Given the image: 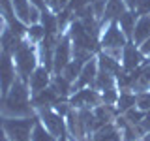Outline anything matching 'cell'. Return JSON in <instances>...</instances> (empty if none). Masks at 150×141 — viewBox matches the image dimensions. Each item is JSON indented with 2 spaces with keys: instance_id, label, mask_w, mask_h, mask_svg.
Returning a JSON list of instances; mask_svg holds the SVG:
<instances>
[{
  "instance_id": "obj_4",
  "label": "cell",
  "mask_w": 150,
  "mask_h": 141,
  "mask_svg": "<svg viewBox=\"0 0 150 141\" xmlns=\"http://www.w3.org/2000/svg\"><path fill=\"white\" fill-rule=\"evenodd\" d=\"M36 45H30L28 41H23L19 45V49L15 51L13 58H15V68H17V75L23 81H28L30 73L40 66V56H38Z\"/></svg>"
},
{
  "instance_id": "obj_26",
  "label": "cell",
  "mask_w": 150,
  "mask_h": 141,
  "mask_svg": "<svg viewBox=\"0 0 150 141\" xmlns=\"http://www.w3.org/2000/svg\"><path fill=\"white\" fill-rule=\"evenodd\" d=\"M30 4H32V6H36L40 11H43V9L47 8L45 6V0H30Z\"/></svg>"
},
{
  "instance_id": "obj_18",
  "label": "cell",
  "mask_w": 150,
  "mask_h": 141,
  "mask_svg": "<svg viewBox=\"0 0 150 141\" xmlns=\"http://www.w3.org/2000/svg\"><path fill=\"white\" fill-rule=\"evenodd\" d=\"M83 64H84V60H79V58H71L68 62V66L64 68V72H62V75L66 79H68L69 83H75L77 81V77H79V73H81V70H83Z\"/></svg>"
},
{
  "instance_id": "obj_28",
  "label": "cell",
  "mask_w": 150,
  "mask_h": 141,
  "mask_svg": "<svg viewBox=\"0 0 150 141\" xmlns=\"http://www.w3.org/2000/svg\"><path fill=\"white\" fill-rule=\"evenodd\" d=\"M0 141H9V137H8V135H6V134H4V130H2V132H0Z\"/></svg>"
},
{
  "instance_id": "obj_12",
  "label": "cell",
  "mask_w": 150,
  "mask_h": 141,
  "mask_svg": "<svg viewBox=\"0 0 150 141\" xmlns=\"http://www.w3.org/2000/svg\"><path fill=\"white\" fill-rule=\"evenodd\" d=\"M86 141H122V135L115 122H109V124L98 128L96 132H92Z\"/></svg>"
},
{
  "instance_id": "obj_15",
  "label": "cell",
  "mask_w": 150,
  "mask_h": 141,
  "mask_svg": "<svg viewBox=\"0 0 150 141\" xmlns=\"http://www.w3.org/2000/svg\"><path fill=\"white\" fill-rule=\"evenodd\" d=\"M139 15L133 11V9H128V11L124 13V15H120L116 21H118V26L120 30L124 32V36L128 38V40H131V34H133V28H135V23H137Z\"/></svg>"
},
{
  "instance_id": "obj_7",
  "label": "cell",
  "mask_w": 150,
  "mask_h": 141,
  "mask_svg": "<svg viewBox=\"0 0 150 141\" xmlns=\"http://www.w3.org/2000/svg\"><path fill=\"white\" fill-rule=\"evenodd\" d=\"M38 120L45 126L56 139L60 135L66 134V120L62 115H58L53 107H43V109H38Z\"/></svg>"
},
{
  "instance_id": "obj_25",
  "label": "cell",
  "mask_w": 150,
  "mask_h": 141,
  "mask_svg": "<svg viewBox=\"0 0 150 141\" xmlns=\"http://www.w3.org/2000/svg\"><path fill=\"white\" fill-rule=\"evenodd\" d=\"M139 49H141V53L146 56V58H150V38H148L146 41H144V43H141V45H139Z\"/></svg>"
},
{
  "instance_id": "obj_16",
  "label": "cell",
  "mask_w": 150,
  "mask_h": 141,
  "mask_svg": "<svg viewBox=\"0 0 150 141\" xmlns=\"http://www.w3.org/2000/svg\"><path fill=\"white\" fill-rule=\"evenodd\" d=\"M25 38H26V41L30 45H40L41 41L45 40V28H43V25H41V23H32V25H28Z\"/></svg>"
},
{
  "instance_id": "obj_21",
  "label": "cell",
  "mask_w": 150,
  "mask_h": 141,
  "mask_svg": "<svg viewBox=\"0 0 150 141\" xmlns=\"http://www.w3.org/2000/svg\"><path fill=\"white\" fill-rule=\"evenodd\" d=\"M0 13L6 17L8 25H13L15 21H19V19H15V15H13V4H11V0H0Z\"/></svg>"
},
{
  "instance_id": "obj_14",
  "label": "cell",
  "mask_w": 150,
  "mask_h": 141,
  "mask_svg": "<svg viewBox=\"0 0 150 141\" xmlns=\"http://www.w3.org/2000/svg\"><path fill=\"white\" fill-rule=\"evenodd\" d=\"M128 11V6H126L124 0H105V9H103V23L107 21H116L120 15Z\"/></svg>"
},
{
  "instance_id": "obj_13",
  "label": "cell",
  "mask_w": 150,
  "mask_h": 141,
  "mask_svg": "<svg viewBox=\"0 0 150 141\" xmlns=\"http://www.w3.org/2000/svg\"><path fill=\"white\" fill-rule=\"evenodd\" d=\"M150 38V15H141L135 23V28H133V34H131V41L135 45H141L144 43Z\"/></svg>"
},
{
  "instance_id": "obj_27",
  "label": "cell",
  "mask_w": 150,
  "mask_h": 141,
  "mask_svg": "<svg viewBox=\"0 0 150 141\" xmlns=\"http://www.w3.org/2000/svg\"><path fill=\"white\" fill-rule=\"evenodd\" d=\"M139 141H150V132H146L144 135H141V139Z\"/></svg>"
},
{
  "instance_id": "obj_23",
  "label": "cell",
  "mask_w": 150,
  "mask_h": 141,
  "mask_svg": "<svg viewBox=\"0 0 150 141\" xmlns=\"http://www.w3.org/2000/svg\"><path fill=\"white\" fill-rule=\"evenodd\" d=\"M135 13L141 17V15H150V0H139L137 8L133 9Z\"/></svg>"
},
{
  "instance_id": "obj_11",
  "label": "cell",
  "mask_w": 150,
  "mask_h": 141,
  "mask_svg": "<svg viewBox=\"0 0 150 141\" xmlns=\"http://www.w3.org/2000/svg\"><path fill=\"white\" fill-rule=\"evenodd\" d=\"M51 75H53V72L51 70H47L45 66H38V68L34 70V72L30 73V77H28V88H30V94H36L40 90H43V88H47L51 85Z\"/></svg>"
},
{
  "instance_id": "obj_1",
  "label": "cell",
  "mask_w": 150,
  "mask_h": 141,
  "mask_svg": "<svg viewBox=\"0 0 150 141\" xmlns=\"http://www.w3.org/2000/svg\"><path fill=\"white\" fill-rule=\"evenodd\" d=\"M0 111L8 117H34V105H32V96L26 81H23L21 77L15 79L11 88L4 94Z\"/></svg>"
},
{
  "instance_id": "obj_10",
  "label": "cell",
  "mask_w": 150,
  "mask_h": 141,
  "mask_svg": "<svg viewBox=\"0 0 150 141\" xmlns=\"http://www.w3.org/2000/svg\"><path fill=\"white\" fill-rule=\"evenodd\" d=\"M96 75H98V58L94 55L83 64L81 73H79L77 81L73 83V90H79V88H84V87H94Z\"/></svg>"
},
{
  "instance_id": "obj_3",
  "label": "cell",
  "mask_w": 150,
  "mask_h": 141,
  "mask_svg": "<svg viewBox=\"0 0 150 141\" xmlns=\"http://www.w3.org/2000/svg\"><path fill=\"white\" fill-rule=\"evenodd\" d=\"M38 117H8L4 120V134L9 141H32V128H34Z\"/></svg>"
},
{
  "instance_id": "obj_22",
  "label": "cell",
  "mask_w": 150,
  "mask_h": 141,
  "mask_svg": "<svg viewBox=\"0 0 150 141\" xmlns=\"http://www.w3.org/2000/svg\"><path fill=\"white\" fill-rule=\"evenodd\" d=\"M135 107L141 111L146 113L150 109V90H141L137 92V102H135Z\"/></svg>"
},
{
  "instance_id": "obj_6",
  "label": "cell",
  "mask_w": 150,
  "mask_h": 141,
  "mask_svg": "<svg viewBox=\"0 0 150 141\" xmlns=\"http://www.w3.org/2000/svg\"><path fill=\"white\" fill-rule=\"evenodd\" d=\"M71 58H73L71 40H69L68 34H62V36L58 38V41H56L54 53H53V73L54 75H60Z\"/></svg>"
},
{
  "instance_id": "obj_9",
  "label": "cell",
  "mask_w": 150,
  "mask_h": 141,
  "mask_svg": "<svg viewBox=\"0 0 150 141\" xmlns=\"http://www.w3.org/2000/svg\"><path fill=\"white\" fill-rule=\"evenodd\" d=\"M146 56L141 53L139 45H135L131 40H128L126 47L122 49V56H120V66L124 72H133V70L141 68L144 62H146Z\"/></svg>"
},
{
  "instance_id": "obj_19",
  "label": "cell",
  "mask_w": 150,
  "mask_h": 141,
  "mask_svg": "<svg viewBox=\"0 0 150 141\" xmlns=\"http://www.w3.org/2000/svg\"><path fill=\"white\" fill-rule=\"evenodd\" d=\"M32 141H56V137L41 124L40 120H36L34 128H32Z\"/></svg>"
},
{
  "instance_id": "obj_2",
  "label": "cell",
  "mask_w": 150,
  "mask_h": 141,
  "mask_svg": "<svg viewBox=\"0 0 150 141\" xmlns=\"http://www.w3.org/2000/svg\"><path fill=\"white\" fill-rule=\"evenodd\" d=\"M128 43V38L124 36V32L120 30L118 21H107L103 23L100 30V51L107 53L112 58L120 60L122 49Z\"/></svg>"
},
{
  "instance_id": "obj_5",
  "label": "cell",
  "mask_w": 150,
  "mask_h": 141,
  "mask_svg": "<svg viewBox=\"0 0 150 141\" xmlns=\"http://www.w3.org/2000/svg\"><path fill=\"white\" fill-rule=\"evenodd\" d=\"M69 107L73 109H94L96 105L101 103L100 90H96L94 87H84L79 90H73L68 98Z\"/></svg>"
},
{
  "instance_id": "obj_24",
  "label": "cell",
  "mask_w": 150,
  "mask_h": 141,
  "mask_svg": "<svg viewBox=\"0 0 150 141\" xmlns=\"http://www.w3.org/2000/svg\"><path fill=\"white\" fill-rule=\"evenodd\" d=\"M141 128L144 130V134L150 132V109L144 113V119H143V122H141Z\"/></svg>"
},
{
  "instance_id": "obj_8",
  "label": "cell",
  "mask_w": 150,
  "mask_h": 141,
  "mask_svg": "<svg viewBox=\"0 0 150 141\" xmlns=\"http://www.w3.org/2000/svg\"><path fill=\"white\" fill-rule=\"evenodd\" d=\"M15 79H17V68L13 55L2 51L0 53V92L6 94L11 88V85L15 83Z\"/></svg>"
},
{
  "instance_id": "obj_17",
  "label": "cell",
  "mask_w": 150,
  "mask_h": 141,
  "mask_svg": "<svg viewBox=\"0 0 150 141\" xmlns=\"http://www.w3.org/2000/svg\"><path fill=\"white\" fill-rule=\"evenodd\" d=\"M135 102H137V92L133 90H120L118 94V102H116V111L120 113H126L128 109L135 107Z\"/></svg>"
},
{
  "instance_id": "obj_20",
  "label": "cell",
  "mask_w": 150,
  "mask_h": 141,
  "mask_svg": "<svg viewBox=\"0 0 150 141\" xmlns=\"http://www.w3.org/2000/svg\"><path fill=\"white\" fill-rule=\"evenodd\" d=\"M118 87H111V88H105V90L100 92V98H101V103H105V105H112L116 107V102H118Z\"/></svg>"
}]
</instances>
